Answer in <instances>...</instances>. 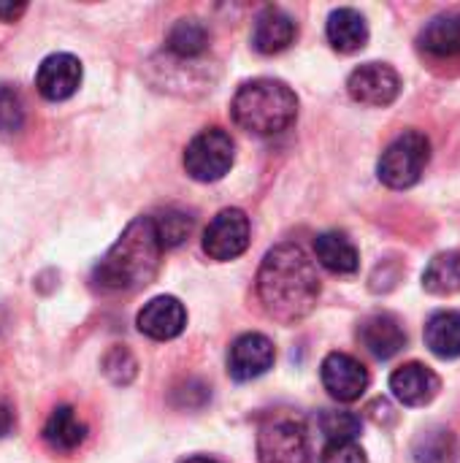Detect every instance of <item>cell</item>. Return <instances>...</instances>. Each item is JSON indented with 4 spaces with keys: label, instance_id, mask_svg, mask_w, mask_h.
I'll use <instances>...</instances> for the list:
<instances>
[{
    "label": "cell",
    "instance_id": "15",
    "mask_svg": "<svg viewBox=\"0 0 460 463\" xmlns=\"http://www.w3.org/2000/svg\"><path fill=\"white\" fill-rule=\"evenodd\" d=\"M296 33H298V27L290 14H285L282 8H266L255 19L252 46L260 54H277L296 41Z\"/></svg>",
    "mask_w": 460,
    "mask_h": 463
},
{
    "label": "cell",
    "instance_id": "29",
    "mask_svg": "<svg viewBox=\"0 0 460 463\" xmlns=\"http://www.w3.org/2000/svg\"><path fill=\"white\" fill-rule=\"evenodd\" d=\"M27 11V3H0V22H16Z\"/></svg>",
    "mask_w": 460,
    "mask_h": 463
},
{
    "label": "cell",
    "instance_id": "1",
    "mask_svg": "<svg viewBox=\"0 0 460 463\" xmlns=\"http://www.w3.org/2000/svg\"><path fill=\"white\" fill-rule=\"evenodd\" d=\"M258 298L268 317L293 326L312 315L320 298V277L298 244H277L258 271Z\"/></svg>",
    "mask_w": 460,
    "mask_h": 463
},
{
    "label": "cell",
    "instance_id": "23",
    "mask_svg": "<svg viewBox=\"0 0 460 463\" xmlns=\"http://www.w3.org/2000/svg\"><path fill=\"white\" fill-rule=\"evenodd\" d=\"M415 463H455L458 461V439L447 429H428L412 445Z\"/></svg>",
    "mask_w": 460,
    "mask_h": 463
},
{
    "label": "cell",
    "instance_id": "26",
    "mask_svg": "<svg viewBox=\"0 0 460 463\" xmlns=\"http://www.w3.org/2000/svg\"><path fill=\"white\" fill-rule=\"evenodd\" d=\"M103 374L114 383V385H130L138 374V364L133 358V353L122 345L111 347L106 355H103Z\"/></svg>",
    "mask_w": 460,
    "mask_h": 463
},
{
    "label": "cell",
    "instance_id": "20",
    "mask_svg": "<svg viewBox=\"0 0 460 463\" xmlns=\"http://www.w3.org/2000/svg\"><path fill=\"white\" fill-rule=\"evenodd\" d=\"M426 345L437 358H460V312H437L426 326Z\"/></svg>",
    "mask_w": 460,
    "mask_h": 463
},
{
    "label": "cell",
    "instance_id": "17",
    "mask_svg": "<svg viewBox=\"0 0 460 463\" xmlns=\"http://www.w3.org/2000/svg\"><path fill=\"white\" fill-rule=\"evenodd\" d=\"M314 255H317L320 266L328 269L331 274H355L361 266L358 247L339 231L320 233L314 239Z\"/></svg>",
    "mask_w": 460,
    "mask_h": 463
},
{
    "label": "cell",
    "instance_id": "10",
    "mask_svg": "<svg viewBox=\"0 0 460 463\" xmlns=\"http://www.w3.org/2000/svg\"><path fill=\"white\" fill-rule=\"evenodd\" d=\"M277 361L274 345L263 334H244L230 345L228 353V374L236 383H249L263 377Z\"/></svg>",
    "mask_w": 460,
    "mask_h": 463
},
{
    "label": "cell",
    "instance_id": "24",
    "mask_svg": "<svg viewBox=\"0 0 460 463\" xmlns=\"http://www.w3.org/2000/svg\"><path fill=\"white\" fill-rule=\"evenodd\" d=\"M320 429L328 442H355L363 431V420L361 415L347 410H325L320 418Z\"/></svg>",
    "mask_w": 460,
    "mask_h": 463
},
{
    "label": "cell",
    "instance_id": "12",
    "mask_svg": "<svg viewBox=\"0 0 460 463\" xmlns=\"http://www.w3.org/2000/svg\"><path fill=\"white\" fill-rule=\"evenodd\" d=\"M136 326L144 336L155 342H168L176 339L184 326H187V309L179 298L174 296H157L144 304V309L136 317Z\"/></svg>",
    "mask_w": 460,
    "mask_h": 463
},
{
    "label": "cell",
    "instance_id": "13",
    "mask_svg": "<svg viewBox=\"0 0 460 463\" xmlns=\"http://www.w3.org/2000/svg\"><path fill=\"white\" fill-rule=\"evenodd\" d=\"M390 391L404 407H426L439 396L442 380L434 369L423 364H404L401 369L393 372Z\"/></svg>",
    "mask_w": 460,
    "mask_h": 463
},
{
    "label": "cell",
    "instance_id": "2",
    "mask_svg": "<svg viewBox=\"0 0 460 463\" xmlns=\"http://www.w3.org/2000/svg\"><path fill=\"white\" fill-rule=\"evenodd\" d=\"M163 244L157 239L152 217H136L114 247L100 258L92 271V282L100 290L133 293L146 288L160 269Z\"/></svg>",
    "mask_w": 460,
    "mask_h": 463
},
{
    "label": "cell",
    "instance_id": "4",
    "mask_svg": "<svg viewBox=\"0 0 460 463\" xmlns=\"http://www.w3.org/2000/svg\"><path fill=\"white\" fill-rule=\"evenodd\" d=\"M428 160H431L428 136L420 130H404L382 152L380 165H377V176L382 184H388L393 190H407V187L420 182Z\"/></svg>",
    "mask_w": 460,
    "mask_h": 463
},
{
    "label": "cell",
    "instance_id": "18",
    "mask_svg": "<svg viewBox=\"0 0 460 463\" xmlns=\"http://www.w3.org/2000/svg\"><path fill=\"white\" fill-rule=\"evenodd\" d=\"M87 439V426L79 420L76 410L73 407H57L46 426H43V442L52 448V450H60V453H70L76 450L79 445H84Z\"/></svg>",
    "mask_w": 460,
    "mask_h": 463
},
{
    "label": "cell",
    "instance_id": "19",
    "mask_svg": "<svg viewBox=\"0 0 460 463\" xmlns=\"http://www.w3.org/2000/svg\"><path fill=\"white\" fill-rule=\"evenodd\" d=\"M420 49L434 57H455L460 54V14H439L434 16L420 38Z\"/></svg>",
    "mask_w": 460,
    "mask_h": 463
},
{
    "label": "cell",
    "instance_id": "25",
    "mask_svg": "<svg viewBox=\"0 0 460 463\" xmlns=\"http://www.w3.org/2000/svg\"><path fill=\"white\" fill-rule=\"evenodd\" d=\"M152 222H155V231H157V239H160L163 250L179 247L192 231V217L184 214V212H176V209L160 212L157 217H152Z\"/></svg>",
    "mask_w": 460,
    "mask_h": 463
},
{
    "label": "cell",
    "instance_id": "11",
    "mask_svg": "<svg viewBox=\"0 0 460 463\" xmlns=\"http://www.w3.org/2000/svg\"><path fill=\"white\" fill-rule=\"evenodd\" d=\"M81 62L79 57L68 54V52H57L49 54L35 73V87L46 100H68L76 95V90L81 87Z\"/></svg>",
    "mask_w": 460,
    "mask_h": 463
},
{
    "label": "cell",
    "instance_id": "22",
    "mask_svg": "<svg viewBox=\"0 0 460 463\" xmlns=\"http://www.w3.org/2000/svg\"><path fill=\"white\" fill-rule=\"evenodd\" d=\"M423 288L431 296L460 293V252H439L423 271Z\"/></svg>",
    "mask_w": 460,
    "mask_h": 463
},
{
    "label": "cell",
    "instance_id": "9",
    "mask_svg": "<svg viewBox=\"0 0 460 463\" xmlns=\"http://www.w3.org/2000/svg\"><path fill=\"white\" fill-rule=\"evenodd\" d=\"M320 377H323L325 391L342 404L358 402L369 391V383H371L366 366L347 353H331L320 366Z\"/></svg>",
    "mask_w": 460,
    "mask_h": 463
},
{
    "label": "cell",
    "instance_id": "21",
    "mask_svg": "<svg viewBox=\"0 0 460 463\" xmlns=\"http://www.w3.org/2000/svg\"><path fill=\"white\" fill-rule=\"evenodd\" d=\"M165 46L179 60H192L206 52L209 46V30L198 19H179L165 38Z\"/></svg>",
    "mask_w": 460,
    "mask_h": 463
},
{
    "label": "cell",
    "instance_id": "31",
    "mask_svg": "<svg viewBox=\"0 0 460 463\" xmlns=\"http://www.w3.org/2000/svg\"><path fill=\"white\" fill-rule=\"evenodd\" d=\"M182 463H220V461H214V458H203V456H195V458H187V461H182Z\"/></svg>",
    "mask_w": 460,
    "mask_h": 463
},
{
    "label": "cell",
    "instance_id": "27",
    "mask_svg": "<svg viewBox=\"0 0 460 463\" xmlns=\"http://www.w3.org/2000/svg\"><path fill=\"white\" fill-rule=\"evenodd\" d=\"M24 125L22 95L11 84H0V136H14Z\"/></svg>",
    "mask_w": 460,
    "mask_h": 463
},
{
    "label": "cell",
    "instance_id": "7",
    "mask_svg": "<svg viewBox=\"0 0 460 463\" xmlns=\"http://www.w3.org/2000/svg\"><path fill=\"white\" fill-rule=\"evenodd\" d=\"M249 247V217L241 209H222L203 233V252L211 260H236Z\"/></svg>",
    "mask_w": 460,
    "mask_h": 463
},
{
    "label": "cell",
    "instance_id": "6",
    "mask_svg": "<svg viewBox=\"0 0 460 463\" xmlns=\"http://www.w3.org/2000/svg\"><path fill=\"white\" fill-rule=\"evenodd\" d=\"M236 160V144L222 128L201 130L184 149V168L195 182L222 179Z\"/></svg>",
    "mask_w": 460,
    "mask_h": 463
},
{
    "label": "cell",
    "instance_id": "5",
    "mask_svg": "<svg viewBox=\"0 0 460 463\" xmlns=\"http://www.w3.org/2000/svg\"><path fill=\"white\" fill-rule=\"evenodd\" d=\"M258 461L260 463H314L306 429L293 415L268 418L258 431Z\"/></svg>",
    "mask_w": 460,
    "mask_h": 463
},
{
    "label": "cell",
    "instance_id": "16",
    "mask_svg": "<svg viewBox=\"0 0 460 463\" xmlns=\"http://www.w3.org/2000/svg\"><path fill=\"white\" fill-rule=\"evenodd\" d=\"M325 33H328L331 46L342 54H352V52L363 49L369 41V24H366L363 14L355 8H336L328 16Z\"/></svg>",
    "mask_w": 460,
    "mask_h": 463
},
{
    "label": "cell",
    "instance_id": "28",
    "mask_svg": "<svg viewBox=\"0 0 460 463\" xmlns=\"http://www.w3.org/2000/svg\"><path fill=\"white\" fill-rule=\"evenodd\" d=\"M323 463H369V458L358 442H328Z\"/></svg>",
    "mask_w": 460,
    "mask_h": 463
},
{
    "label": "cell",
    "instance_id": "30",
    "mask_svg": "<svg viewBox=\"0 0 460 463\" xmlns=\"http://www.w3.org/2000/svg\"><path fill=\"white\" fill-rule=\"evenodd\" d=\"M11 429H14V412H11V407H5V404L0 402V439H3L5 434H11Z\"/></svg>",
    "mask_w": 460,
    "mask_h": 463
},
{
    "label": "cell",
    "instance_id": "8",
    "mask_svg": "<svg viewBox=\"0 0 460 463\" xmlns=\"http://www.w3.org/2000/svg\"><path fill=\"white\" fill-rule=\"evenodd\" d=\"M347 92L363 106H390L401 92V76L388 62H366L350 73Z\"/></svg>",
    "mask_w": 460,
    "mask_h": 463
},
{
    "label": "cell",
    "instance_id": "3",
    "mask_svg": "<svg viewBox=\"0 0 460 463\" xmlns=\"http://www.w3.org/2000/svg\"><path fill=\"white\" fill-rule=\"evenodd\" d=\"M230 114L247 133L279 136L298 117V98L279 79H252L233 95Z\"/></svg>",
    "mask_w": 460,
    "mask_h": 463
},
{
    "label": "cell",
    "instance_id": "14",
    "mask_svg": "<svg viewBox=\"0 0 460 463\" xmlns=\"http://www.w3.org/2000/svg\"><path fill=\"white\" fill-rule=\"evenodd\" d=\"M361 345L380 361L399 355L407 347V331L393 315H371L358 328Z\"/></svg>",
    "mask_w": 460,
    "mask_h": 463
}]
</instances>
